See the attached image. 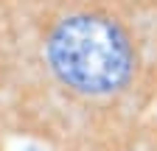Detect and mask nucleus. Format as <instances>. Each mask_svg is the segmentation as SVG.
Masks as SVG:
<instances>
[{
	"instance_id": "f257e3e1",
	"label": "nucleus",
	"mask_w": 157,
	"mask_h": 151,
	"mask_svg": "<svg viewBox=\"0 0 157 151\" xmlns=\"http://www.w3.org/2000/svg\"><path fill=\"white\" fill-rule=\"evenodd\" d=\"M23 151H42V148L34 145V143H25V145H23Z\"/></svg>"
}]
</instances>
